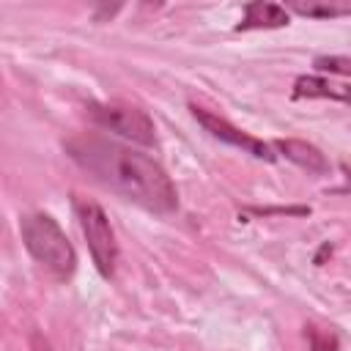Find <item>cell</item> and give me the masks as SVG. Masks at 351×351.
<instances>
[{"label":"cell","instance_id":"obj_12","mask_svg":"<svg viewBox=\"0 0 351 351\" xmlns=\"http://www.w3.org/2000/svg\"><path fill=\"white\" fill-rule=\"evenodd\" d=\"M30 351H52V346H49V340L36 329V332H30Z\"/></svg>","mask_w":351,"mask_h":351},{"label":"cell","instance_id":"obj_6","mask_svg":"<svg viewBox=\"0 0 351 351\" xmlns=\"http://www.w3.org/2000/svg\"><path fill=\"white\" fill-rule=\"evenodd\" d=\"M291 22L285 5L280 3H266V0H255L244 5V16L236 25V30H271V27H285Z\"/></svg>","mask_w":351,"mask_h":351},{"label":"cell","instance_id":"obj_4","mask_svg":"<svg viewBox=\"0 0 351 351\" xmlns=\"http://www.w3.org/2000/svg\"><path fill=\"white\" fill-rule=\"evenodd\" d=\"M88 115L96 126L110 129L137 145H154L156 134H154V121L145 110L134 107V104H88Z\"/></svg>","mask_w":351,"mask_h":351},{"label":"cell","instance_id":"obj_9","mask_svg":"<svg viewBox=\"0 0 351 351\" xmlns=\"http://www.w3.org/2000/svg\"><path fill=\"white\" fill-rule=\"evenodd\" d=\"M285 11L307 19H337L351 16V0H288Z\"/></svg>","mask_w":351,"mask_h":351},{"label":"cell","instance_id":"obj_10","mask_svg":"<svg viewBox=\"0 0 351 351\" xmlns=\"http://www.w3.org/2000/svg\"><path fill=\"white\" fill-rule=\"evenodd\" d=\"M313 66H315L318 71L351 77V55H318V58L313 60Z\"/></svg>","mask_w":351,"mask_h":351},{"label":"cell","instance_id":"obj_13","mask_svg":"<svg viewBox=\"0 0 351 351\" xmlns=\"http://www.w3.org/2000/svg\"><path fill=\"white\" fill-rule=\"evenodd\" d=\"M343 170H346V184L337 186V189H332L335 195H346V192H351V170H348V167H343Z\"/></svg>","mask_w":351,"mask_h":351},{"label":"cell","instance_id":"obj_5","mask_svg":"<svg viewBox=\"0 0 351 351\" xmlns=\"http://www.w3.org/2000/svg\"><path fill=\"white\" fill-rule=\"evenodd\" d=\"M189 110H192L195 121H197L211 137H217V140H222V143H228V145H233V148H241V151L252 154L255 159H263V162H274V159H277V154L271 151L269 143H263V140H258V137L241 132L239 126H233L230 121L219 118L217 112H208L206 107H197V104H189Z\"/></svg>","mask_w":351,"mask_h":351},{"label":"cell","instance_id":"obj_7","mask_svg":"<svg viewBox=\"0 0 351 351\" xmlns=\"http://www.w3.org/2000/svg\"><path fill=\"white\" fill-rule=\"evenodd\" d=\"M274 151H280L288 162L304 167L307 173H315V176H326L329 173V159L313 145V143H304V140H274Z\"/></svg>","mask_w":351,"mask_h":351},{"label":"cell","instance_id":"obj_1","mask_svg":"<svg viewBox=\"0 0 351 351\" xmlns=\"http://www.w3.org/2000/svg\"><path fill=\"white\" fill-rule=\"evenodd\" d=\"M66 151L101 186L123 195L126 200L156 214L176 211L178 206L176 186L165 173V167L148 154L118 145L99 134L74 137L66 143Z\"/></svg>","mask_w":351,"mask_h":351},{"label":"cell","instance_id":"obj_8","mask_svg":"<svg viewBox=\"0 0 351 351\" xmlns=\"http://www.w3.org/2000/svg\"><path fill=\"white\" fill-rule=\"evenodd\" d=\"M293 99H332V101L351 104V88L315 74H302L293 82Z\"/></svg>","mask_w":351,"mask_h":351},{"label":"cell","instance_id":"obj_3","mask_svg":"<svg viewBox=\"0 0 351 351\" xmlns=\"http://www.w3.org/2000/svg\"><path fill=\"white\" fill-rule=\"evenodd\" d=\"M74 208H77L80 228H82V236L88 241L90 258H93L99 274L110 280L115 274V263H118V241H115L110 219H107V214L99 203L85 200V197H77Z\"/></svg>","mask_w":351,"mask_h":351},{"label":"cell","instance_id":"obj_11","mask_svg":"<svg viewBox=\"0 0 351 351\" xmlns=\"http://www.w3.org/2000/svg\"><path fill=\"white\" fill-rule=\"evenodd\" d=\"M307 340H310V351H340V343L332 332H321L315 326H307Z\"/></svg>","mask_w":351,"mask_h":351},{"label":"cell","instance_id":"obj_2","mask_svg":"<svg viewBox=\"0 0 351 351\" xmlns=\"http://www.w3.org/2000/svg\"><path fill=\"white\" fill-rule=\"evenodd\" d=\"M19 233H22L27 252L55 280H69L74 274L77 252H74L69 236L60 230V225L49 214H25L19 219Z\"/></svg>","mask_w":351,"mask_h":351}]
</instances>
